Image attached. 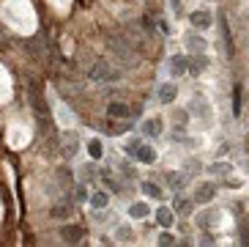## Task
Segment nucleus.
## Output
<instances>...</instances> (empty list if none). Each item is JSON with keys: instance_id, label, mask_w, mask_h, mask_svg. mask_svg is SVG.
I'll return each mask as SVG.
<instances>
[{"instance_id": "nucleus-1", "label": "nucleus", "mask_w": 249, "mask_h": 247, "mask_svg": "<svg viewBox=\"0 0 249 247\" xmlns=\"http://www.w3.org/2000/svg\"><path fill=\"white\" fill-rule=\"evenodd\" d=\"M107 44H110V50L115 52V58L121 61V63H126V66H134V63H137V55H134V50L126 44V39L107 36Z\"/></svg>"}, {"instance_id": "nucleus-2", "label": "nucleus", "mask_w": 249, "mask_h": 247, "mask_svg": "<svg viewBox=\"0 0 249 247\" xmlns=\"http://www.w3.org/2000/svg\"><path fill=\"white\" fill-rule=\"evenodd\" d=\"M88 77H90V80H112L115 74H112V69H110V63H107V61H96V63L90 66Z\"/></svg>"}, {"instance_id": "nucleus-3", "label": "nucleus", "mask_w": 249, "mask_h": 247, "mask_svg": "<svg viewBox=\"0 0 249 247\" xmlns=\"http://www.w3.org/2000/svg\"><path fill=\"white\" fill-rule=\"evenodd\" d=\"M60 154L71 160L74 154H77V135L74 132H63V140H60Z\"/></svg>"}, {"instance_id": "nucleus-4", "label": "nucleus", "mask_w": 249, "mask_h": 247, "mask_svg": "<svg viewBox=\"0 0 249 247\" xmlns=\"http://www.w3.org/2000/svg\"><path fill=\"white\" fill-rule=\"evenodd\" d=\"M208 66V58H205L203 52H192V58L186 61V72H192V74H200Z\"/></svg>"}, {"instance_id": "nucleus-5", "label": "nucleus", "mask_w": 249, "mask_h": 247, "mask_svg": "<svg viewBox=\"0 0 249 247\" xmlns=\"http://www.w3.org/2000/svg\"><path fill=\"white\" fill-rule=\"evenodd\" d=\"M156 223H159L161 228H173V223H176V211L170 209V206H159V209H156Z\"/></svg>"}, {"instance_id": "nucleus-6", "label": "nucleus", "mask_w": 249, "mask_h": 247, "mask_svg": "<svg viewBox=\"0 0 249 247\" xmlns=\"http://www.w3.org/2000/svg\"><path fill=\"white\" fill-rule=\"evenodd\" d=\"M60 236H63L66 242H71V245H77V242H82V236H85V228L66 226V228H60Z\"/></svg>"}, {"instance_id": "nucleus-7", "label": "nucleus", "mask_w": 249, "mask_h": 247, "mask_svg": "<svg viewBox=\"0 0 249 247\" xmlns=\"http://www.w3.org/2000/svg\"><path fill=\"white\" fill-rule=\"evenodd\" d=\"M213 192H216L213 184H200L197 192H195V201H197V204H208V201H213Z\"/></svg>"}, {"instance_id": "nucleus-8", "label": "nucleus", "mask_w": 249, "mask_h": 247, "mask_svg": "<svg viewBox=\"0 0 249 247\" xmlns=\"http://www.w3.org/2000/svg\"><path fill=\"white\" fill-rule=\"evenodd\" d=\"M192 25L200 28V30L211 28V14H208V11H192Z\"/></svg>"}, {"instance_id": "nucleus-9", "label": "nucleus", "mask_w": 249, "mask_h": 247, "mask_svg": "<svg viewBox=\"0 0 249 247\" xmlns=\"http://www.w3.org/2000/svg\"><path fill=\"white\" fill-rule=\"evenodd\" d=\"M134 157H137L140 162H145V165L156 162V151L151 148V145H137V151H134Z\"/></svg>"}, {"instance_id": "nucleus-10", "label": "nucleus", "mask_w": 249, "mask_h": 247, "mask_svg": "<svg viewBox=\"0 0 249 247\" xmlns=\"http://www.w3.org/2000/svg\"><path fill=\"white\" fill-rule=\"evenodd\" d=\"M129 113H132V107H129V104H121V102H112L110 107H107V116L110 118H126Z\"/></svg>"}, {"instance_id": "nucleus-11", "label": "nucleus", "mask_w": 249, "mask_h": 247, "mask_svg": "<svg viewBox=\"0 0 249 247\" xmlns=\"http://www.w3.org/2000/svg\"><path fill=\"white\" fill-rule=\"evenodd\" d=\"M176 96H178V88L173 85V82H164V85L159 88V102H164V104H167V102H173Z\"/></svg>"}, {"instance_id": "nucleus-12", "label": "nucleus", "mask_w": 249, "mask_h": 247, "mask_svg": "<svg viewBox=\"0 0 249 247\" xmlns=\"http://www.w3.org/2000/svg\"><path fill=\"white\" fill-rule=\"evenodd\" d=\"M142 132H145L148 138H159L161 135V121L159 118H148V121L142 124Z\"/></svg>"}, {"instance_id": "nucleus-13", "label": "nucleus", "mask_w": 249, "mask_h": 247, "mask_svg": "<svg viewBox=\"0 0 249 247\" xmlns=\"http://www.w3.org/2000/svg\"><path fill=\"white\" fill-rule=\"evenodd\" d=\"M205 47H208V41L203 36H186V50L189 52H205Z\"/></svg>"}, {"instance_id": "nucleus-14", "label": "nucleus", "mask_w": 249, "mask_h": 247, "mask_svg": "<svg viewBox=\"0 0 249 247\" xmlns=\"http://www.w3.org/2000/svg\"><path fill=\"white\" fill-rule=\"evenodd\" d=\"M107 204H110V195H107L104 189H99V192L90 195V206H93V209H104Z\"/></svg>"}, {"instance_id": "nucleus-15", "label": "nucleus", "mask_w": 249, "mask_h": 247, "mask_svg": "<svg viewBox=\"0 0 249 247\" xmlns=\"http://www.w3.org/2000/svg\"><path fill=\"white\" fill-rule=\"evenodd\" d=\"M170 69H173V74H186V58L176 55V58L170 61Z\"/></svg>"}, {"instance_id": "nucleus-16", "label": "nucleus", "mask_w": 249, "mask_h": 247, "mask_svg": "<svg viewBox=\"0 0 249 247\" xmlns=\"http://www.w3.org/2000/svg\"><path fill=\"white\" fill-rule=\"evenodd\" d=\"M142 192H145L148 198H156V201H159V198L164 195V192H161V187H156L154 182H145V184H142Z\"/></svg>"}, {"instance_id": "nucleus-17", "label": "nucleus", "mask_w": 249, "mask_h": 247, "mask_svg": "<svg viewBox=\"0 0 249 247\" xmlns=\"http://www.w3.org/2000/svg\"><path fill=\"white\" fill-rule=\"evenodd\" d=\"M233 113H235V118L241 116V85L235 82V88H233Z\"/></svg>"}, {"instance_id": "nucleus-18", "label": "nucleus", "mask_w": 249, "mask_h": 247, "mask_svg": "<svg viewBox=\"0 0 249 247\" xmlns=\"http://www.w3.org/2000/svg\"><path fill=\"white\" fill-rule=\"evenodd\" d=\"M88 154L93 157V160H102V157H104L102 143H99V140H90V143H88Z\"/></svg>"}, {"instance_id": "nucleus-19", "label": "nucleus", "mask_w": 249, "mask_h": 247, "mask_svg": "<svg viewBox=\"0 0 249 247\" xmlns=\"http://www.w3.org/2000/svg\"><path fill=\"white\" fill-rule=\"evenodd\" d=\"M208 170L216 176H225V173H230V165L227 162H213V165H208Z\"/></svg>"}, {"instance_id": "nucleus-20", "label": "nucleus", "mask_w": 249, "mask_h": 247, "mask_svg": "<svg viewBox=\"0 0 249 247\" xmlns=\"http://www.w3.org/2000/svg\"><path fill=\"white\" fill-rule=\"evenodd\" d=\"M132 217H134V220L148 217V206H145V204H134V206H132Z\"/></svg>"}, {"instance_id": "nucleus-21", "label": "nucleus", "mask_w": 249, "mask_h": 247, "mask_svg": "<svg viewBox=\"0 0 249 247\" xmlns=\"http://www.w3.org/2000/svg\"><path fill=\"white\" fill-rule=\"evenodd\" d=\"M167 182L173 184V189H183V176L181 173H167Z\"/></svg>"}, {"instance_id": "nucleus-22", "label": "nucleus", "mask_w": 249, "mask_h": 247, "mask_svg": "<svg viewBox=\"0 0 249 247\" xmlns=\"http://www.w3.org/2000/svg\"><path fill=\"white\" fill-rule=\"evenodd\" d=\"M219 22H222V36H225V47H227V52H230L233 47H230V28H227V20H225V17H219Z\"/></svg>"}, {"instance_id": "nucleus-23", "label": "nucleus", "mask_w": 249, "mask_h": 247, "mask_svg": "<svg viewBox=\"0 0 249 247\" xmlns=\"http://www.w3.org/2000/svg\"><path fill=\"white\" fill-rule=\"evenodd\" d=\"M189 201H186V198H176V211L178 214H186V211H189Z\"/></svg>"}, {"instance_id": "nucleus-24", "label": "nucleus", "mask_w": 249, "mask_h": 247, "mask_svg": "<svg viewBox=\"0 0 249 247\" xmlns=\"http://www.w3.org/2000/svg\"><path fill=\"white\" fill-rule=\"evenodd\" d=\"M66 214H69V206H66V204H58L55 209H52V217H55V220L66 217Z\"/></svg>"}, {"instance_id": "nucleus-25", "label": "nucleus", "mask_w": 249, "mask_h": 247, "mask_svg": "<svg viewBox=\"0 0 249 247\" xmlns=\"http://www.w3.org/2000/svg\"><path fill=\"white\" fill-rule=\"evenodd\" d=\"M118 239H126V242H132V239H134V233L129 231L126 226H121V228H118Z\"/></svg>"}, {"instance_id": "nucleus-26", "label": "nucleus", "mask_w": 249, "mask_h": 247, "mask_svg": "<svg viewBox=\"0 0 249 247\" xmlns=\"http://www.w3.org/2000/svg\"><path fill=\"white\" fill-rule=\"evenodd\" d=\"M159 245H164V247H167V245H176V236H173V233H161V236H159Z\"/></svg>"}, {"instance_id": "nucleus-27", "label": "nucleus", "mask_w": 249, "mask_h": 247, "mask_svg": "<svg viewBox=\"0 0 249 247\" xmlns=\"http://www.w3.org/2000/svg\"><path fill=\"white\" fill-rule=\"evenodd\" d=\"M142 25H145V30H148V33L154 30V20H151V17H145V20H142Z\"/></svg>"}, {"instance_id": "nucleus-28", "label": "nucleus", "mask_w": 249, "mask_h": 247, "mask_svg": "<svg viewBox=\"0 0 249 247\" xmlns=\"http://www.w3.org/2000/svg\"><path fill=\"white\" fill-rule=\"evenodd\" d=\"M137 145H140V140H132V143L126 145V151H129V154H134V151H137Z\"/></svg>"}, {"instance_id": "nucleus-29", "label": "nucleus", "mask_w": 249, "mask_h": 247, "mask_svg": "<svg viewBox=\"0 0 249 247\" xmlns=\"http://www.w3.org/2000/svg\"><path fill=\"white\" fill-rule=\"evenodd\" d=\"M77 198H80V201H85V198H88V192H85V187H80V189H77Z\"/></svg>"}]
</instances>
